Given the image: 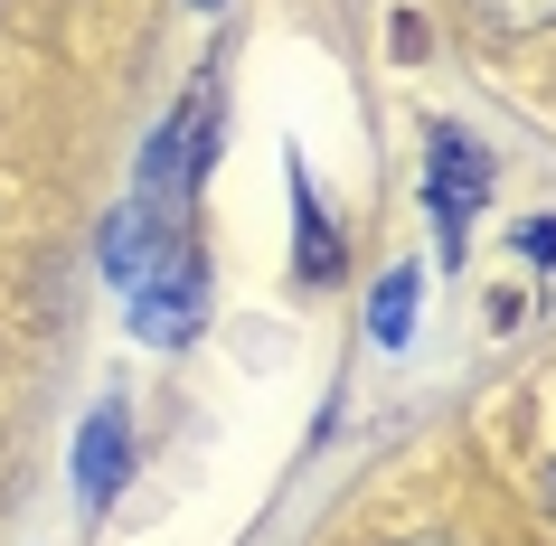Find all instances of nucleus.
Segmentation results:
<instances>
[{
  "label": "nucleus",
  "instance_id": "obj_7",
  "mask_svg": "<svg viewBox=\"0 0 556 546\" xmlns=\"http://www.w3.org/2000/svg\"><path fill=\"white\" fill-rule=\"evenodd\" d=\"M519 245H528V255H538V264H556V217H538V227H528Z\"/></svg>",
  "mask_w": 556,
  "mask_h": 546
},
{
  "label": "nucleus",
  "instance_id": "obj_2",
  "mask_svg": "<svg viewBox=\"0 0 556 546\" xmlns=\"http://www.w3.org/2000/svg\"><path fill=\"white\" fill-rule=\"evenodd\" d=\"M199 312H207V264H199V245L170 255V264H151L142 283H132V330H142L151 348H179L189 330H199Z\"/></svg>",
  "mask_w": 556,
  "mask_h": 546
},
{
  "label": "nucleus",
  "instance_id": "obj_9",
  "mask_svg": "<svg viewBox=\"0 0 556 546\" xmlns=\"http://www.w3.org/2000/svg\"><path fill=\"white\" fill-rule=\"evenodd\" d=\"M547 509H556V471H547Z\"/></svg>",
  "mask_w": 556,
  "mask_h": 546
},
{
  "label": "nucleus",
  "instance_id": "obj_5",
  "mask_svg": "<svg viewBox=\"0 0 556 546\" xmlns=\"http://www.w3.org/2000/svg\"><path fill=\"white\" fill-rule=\"evenodd\" d=\"M471 20L491 38H538V29H556V0H471Z\"/></svg>",
  "mask_w": 556,
  "mask_h": 546
},
{
  "label": "nucleus",
  "instance_id": "obj_10",
  "mask_svg": "<svg viewBox=\"0 0 556 546\" xmlns=\"http://www.w3.org/2000/svg\"><path fill=\"white\" fill-rule=\"evenodd\" d=\"M199 10H217V0H199Z\"/></svg>",
  "mask_w": 556,
  "mask_h": 546
},
{
  "label": "nucleus",
  "instance_id": "obj_4",
  "mask_svg": "<svg viewBox=\"0 0 556 546\" xmlns=\"http://www.w3.org/2000/svg\"><path fill=\"white\" fill-rule=\"evenodd\" d=\"M293 227H302V283H340V236H330V207H321V189H312V170L293 161Z\"/></svg>",
  "mask_w": 556,
  "mask_h": 546
},
{
  "label": "nucleus",
  "instance_id": "obj_6",
  "mask_svg": "<svg viewBox=\"0 0 556 546\" xmlns=\"http://www.w3.org/2000/svg\"><path fill=\"white\" fill-rule=\"evenodd\" d=\"M406 320H415V264H396V274L378 283V312H368V330L396 348V340H406Z\"/></svg>",
  "mask_w": 556,
  "mask_h": 546
},
{
  "label": "nucleus",
  "instance_id": "obj_1",
  "mask_svg": "<svg viewBox=\"0 0 556 546\" xmlns=\"http://www.w3.org/2000/svg\"><path fill=\"white\" fill-rule=\"evenodd\" d=\"M481 199H491V151L471 142L463 123H425V207L443 227V264H463V236H471Z\"/></svg>",
  "mask_w": 556,
  "mask_h": 546
},
{
  "label": "nucleus",
  "instance_id": "obj_3",
  "mask_svg": "<svg viewBox=\"0 0 556 546\" xmlns=\"http://www.w3.org/2000/svg\"><path fill=\"white\" fill-rule=\"evenodd\" d=\"M123 461H132V415H123V405H94V415H86V433H76V499H86L94 518L114 509Z\"/></svg>",
  "mask_w": 556,
  "mask_h": 546
},
{
  "label": "nucleus",
  "instance_id": "obj_8",
  "mask_svg": "<svg viewBox=\"0 0 556 546\" xmlns=\"http://www.w3.org/2000/svg\"><path fill=\"white\" fill-rule=\"evenodd\" d=\"M396 546H443V537H396Z\"/></svg>",
  "mask_w": 556,
  "mask_h": 546
}]
</instances>
